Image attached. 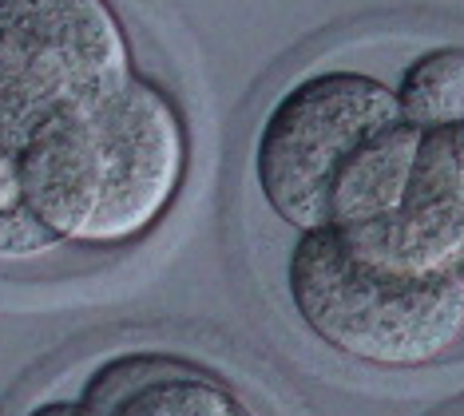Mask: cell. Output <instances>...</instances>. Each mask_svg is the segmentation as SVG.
<instances>
[{
	"label": "cell",
	"instance_id": "6da1fadb",
	"mask_svg": "<svg viewBox=\"0 0 464 416\" xmlns=\"http://www.w3.org/2000/svg\"><path fill=\"white\" fill-rule=\"evenodd\" d=\"M420 131L377 76L325 68L294 80L255 135V187L294 234L362 230L405 198Z\"/></svg>",
	"mask_w": 464,
	"mask_h": 416
},
{
	"label": "cell",
	"instance_id": "7a4b0ae2",
	"mask_svg": "<svg viewBox=\"0 0 464 416\" xmlns=\"http://www.w3.org/2000/svg\"><path fill=\"white\" fill-rule=\"evenodd\" d=\"M24 202L56 250H123L147 238L187 179V123L171 92L131 76L52 123L16 159Z\"/></svg>",
	"mask_w": 464,
	"mask_h": 416
},
{
	"label": "cell",
	"instance_id": "3957f363",
	"mask_svg": "<svg viewBox=\"0 0 464 416\" xmlns=\"http://www.w3.org/2000/svg\"><path fill=\"white\" fill-rule=\"evenodd\" d=\"M282 277L294 317L357 365L429 369L464 341V290L405 266L373 227L298 234Z\"/></svg>",
	"mask_w": 464,
	"mask_h": 416
},
{
	"label": "cell",
	"instance_id": "277c9868",
	"mask_svg": "<svg viewBox=\"0 0 464 416\" xmlns=\"http://www.w3.org/2000/svg\"><path fill=\"white\" fill-rule=\"evenodd\" d=\"M135 72L115 0H0V155L108 100Z\"/></svg>",
	"mask_w": 464,
	"mask_h": 416
},
{
	"label": "cell",
	"instance_id": "5b68a950",
	"mask_svg": "<svg viewBox=\"0 0 464 416\" xmlns=\"http://www.w3.org/2000/svg\"><path fill=\"white\" fill-rule=\"evenodd\" d=\"M373 230L405 266L464 290V127L420 131L405 198Z\"/></svg>",
	"mask_w": 464,
	"mask_h": 416
},
{
	"label": "cell",
	"instance_id": "8992f818",
	"mask_svg": "<svg viewBox=\"0 0 464 416\" xmlns=\"http://www.w3.org/2000/svg\"><path fill=\"white\" fill-rule=\"evenodd\" d=\"M76 397L92 416H246L223 377L195 361L143 349L92 365Z\"/></svg>",
	"mask_w": 464,
	"mask_h": 416
},
{
	"label": "cell",
	"instance_id": "52a82bcc",
	"mask_svg": "<svg viewBox=\"0 0 464 416\" xmlns=\"http://www.w3.org/2000/svg\"><path fill=\"white\" fill-rule=\"evenodd\" d=\"M393 92L405 123L417 131L464 127V48L420 52L405 63Z\"/></svg>",
	"mask_w": 464,
	"mask_h": 416
},
{
	"label": "cell",
	"instance_id": "ba28073f",
	"mask_svg": "<svg viewBox=\"0 0 464 416\" xmlns=\"http://www.w3.org/2000/svg\"><path fill=\"white\" fill-rule=\"evenodd\" d=\"M56 254V242L40 230L20 190L16 159L0 155V266H24Z\"/></svg>",
	"mask_w": 464,
	"mask_h": 416
},
{
	"label": "cell",
	"instance_id": "9c48e42d",
	"mask_svg": "<svg viewBox=\"0 0 464 416\" xmlns=\"http://www.w3.org/2000/svg\"><path fill=\"white\" fill-rule=\"evenodd\" d=\"M20 416H92L88 409L80 404V397L72 392V397H40L33 401Z\"/></svg>",
	"mask_w": 464,
	"mask_h": 416
}]
</instances>
